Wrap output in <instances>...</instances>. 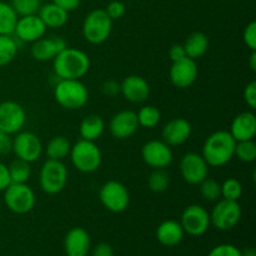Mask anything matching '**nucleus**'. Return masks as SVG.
Wrapping results in <instances>:
<instances>
[{
	"mask_svg": "<svg viewBox=\"0 0 256 256\" xmlns=\"http://www.w3.org/2000/svg\"><path fill=\"white\" fill-rule=\"evenodd\" d=\"M242 195V185L239 180L229 178L222 184V198L226 200L239 202Z\"/></svg>",
	"mask_w": 256,
	"mask_h": 256,
	"instance_id": "36",
	"label": "nucleus"
},
{
	"mask_svg": "<svg viewBox=\"0 0 256 256\" xmlns=\"http://www.w3.org/2000/svg\"><path fill=\"white\" fill-rule=\"evenodd\" d=\"M120 94L132 104H142L150 95V85L139 75H129L120 82Z\"/></svg>",
	"mask_w": 256,
	"mask_h": 256,
	"instance_id": "19",
	"label": "nucleus"
},
{
	"mask_svg": "<svg viewBox=\"0 0 256 256\" xmlns=\"http://www.w3.org/2000/svg\"><path fill=\"white\" fill-rule=\"evenodd\" d=\"M16 54L18 42L12 35H0V68L9 65Z\"/></svg>",
	"mask_w": 256,
	"mask_h": 256,
	"instance_id": "30",
	"label": "nucleus"
},
{
	"mask_svg": "<svg viewBox=\"0 0 256 256\" xmlns=\"http://www.w3.org/2000/svg\"><path fill=\"white\" fill-rule=\"evenodd\" d=\"M242 40L252 52H256V22H250L245 26L244 32H242Z\"/></svg>",
	"mask_w": 256,
	"mask_h": 256,
	"instance_id": "38",
	"label": "nucleus"
},
{
	"mask_svg": "<svg viewBox=\"0 0 256 256\" xmlns=\"http://www.w3.org/2000/svg\"><path fill=\"white\" fill-rule=\"evenodd\" d=\"M102 92L108 96H115V95L120 94V82H118L116 80L110 79L104 82L102 86Z\"/></svg>",
	"mask_w": 256,
	"mask_h": 256,
	"instance_id": "41",
	"label": "nucleus"
},
{
	"mask_svg": "<svg viewBox=\"0 0 256 256\" xmlns=\"http://www.w3.org/2000/svg\"><path fill=\"white\" fill-rule=\"evenodd\" d=\"M182 46H184L185 54L188 58L196 60L206 54L208 49H209V39L204 32H195L186 38Z\"/></svg>",
	"mask_w": 256,
	"mask_h": 256,
	"instance_id": "26",
	"label": "nucleus"
},
{
	"mask_svg": "<svg viewBox=\"0 0 256 256\" xmlns=\"http://www.w3.org/2000/svg\"><path fill=\"white\" fill-rule=\"evenodd\" d=\"M170 178L165 169H152L148 178V186L152 192H164L169 188Z\"/></svg>",
	"mask_w": 256,
	"mask_h": 256,
	"instance_id": "32",
	"label": "nucleus"
},
{
	"mask_svg": "<svg viewBox=\"0 0 256 256\" xmlns=\"http://www.w3.org/2000/svg\"><path fill=\"white\" fill-rule=\"evenodd\" d=\"M139 129L136 112L132 110H122L112 118L109 122V132L112 138L119 140L129 139Z\"/></svg>",
	"mask_w": 256,
	"mask_h": 256,
	"instance_id": "17",
	"label": "nucleus"
},
{
	"mask_svg": "<svg viewBox=\"0 0 256 256\" xmlns=\"http://www.w3.org/2000/svg\"><path fill=\"white\" fill-rule=\"evenodd\" d=\"M26 112L16 102L5 100L0 102V130L8 135H15L24 128Z\"/></svg>",
	"mask_w": 256,
	"mask_h": 256,
	"instance_id": "12",
	"label": "nucleus"
},
{
	"mask_svg": "<svg viewBox=\"0 0 256 256\" xmlns=\"http://www.w3.org/2000/svg\"><path fill=\"white\" fill-rule=\"evenodd\" d=\"M236 142L226 130H219L206 138L202 145V158L209 166L222 168L232 162Z\"/></svg>",
	"mask_w": 256,
	"mask_h": 256,
	"instance_id": "1",
	"label": "nucleus"
},
{
	"mask_svg": "<svg viewBox=\"0 0 256 256\" xmlns=\"http://www.w3.org/2000/svg\"><path fill=\"white\" fill-rule=\"evenodd\" d=\"M105 130V122L100 115L92 114L82 120L79 126L80 138L89 142H96Z\"/></svg>",
	"mask_w": 256,
	"mask_h": 256,
	"instance_id": "25",
	"label": "nucleus"
},
{
	"mask_svg": "<svg viewBox=\"0 0 256 256\" xmlns=\"http://www.w3.org/2000/svg\"><path fill=\"white\" fill-rule=\"evenodd\" d=\"M92 256H114L112 248L106 242H100L92 250Z\"/></svg>",
	"mask_w": 256,
	"mask_h": 256,
	"instance_id": "46",
	"label": "nucleus"
},
{
	"mask_svg": "<svg viewBox=\"0 0 256 256\" xmlns=\"http://www.w3.org/2000/svg\"><path fill=\"white\" fill-rule=\"evenodd\" d=\"M249 66L252 72H256V52H252V55L249 58Z\"/></svg>",
	"mask_w": 256,
	"mask_h": 256,
	"instance_id": "47",
	"label": "nucleus"
},
{
	"mask_svg": "<svg viewBox=\"0 0 256 256\" xmlns=\"http://www.w3.org/2000/svg\"><path fill=\"white\" fill-rule=\"evenodd\" d=\"M38 15L45 24V26L52 28V29L62 28L69 20V12L55 5L54 2L42 5L39 12H38Z\"/></svg>",
	"mask_w": 256,
	"mask_h": 256,
	"instance_id": "24",
	"label": "nucleus"
},
{
	"mask_svg": "<svg viewBox=\"0 0 256 256\" xmlns=\"http://www.w3.org/2000/svg\"><path fill=\"white\" fill-rule=\"evenodd\" d=\"M180 224H182L184 232H186L188 235L202 236L212 225L210 212L202 205H189L182 212Z\"/></svg>",
	"mask_w": 256,
	"mask_h": 256,
	"instance_id": "11",
	"label": "nucleus"
},
{
	"mask_svg": "<svg viewBox=\"0 0 256 256\" xmlns=\"http://www.w3.org/2000/svg\"><path fill=\"white\" fill-rule=\"evenodd\" d=\"M200 194L208 202H218L222 199V184L218 180L206 178L199 184Z\"/></svg>",
	"mask_w": 256,
	"mask_h": 256,
	"instance_id": "33",
	"label": "nucleus"
},
{
	"mask_svg": "<svg viewBox=\"0 0 256 256\" xmlns=\"http://www.w3.org/2000/svg\"><path fill=\"white\" fill-rule=\"evenodd\" d=\"M9 4L12 5L18 16H25L38 14L42 6V0H10Z\"/></svg>",
	"mask_w": 256,
	"mask_h": 256,
	"instance_id": "35",
	"label": "nucleus"
},
{
	"mask_svg": "<svg viewBox=\"0 0 256 256\" xmlns=\"http://www.w3.org/2000/svg\"><path fill=\"white\" fill-rule=\"evenodd\" d=\"M180 174L190 185H199L209 175V165L202 155L196 152H186L180 160Z\"/></svg>",
	"mask_w": 256,
	"mask_h": 256,
	"instance_id": "13",
	"label": "nucleus"
},
{
	"mask_svg": "<svg viewBox=\"0 0 256 256\" xmlns=\"http://www.w3.org/2000/svg\"><path fill=\"white\" fill-rule=\"evenodd\" d=\"M68 182V169L59 160H50L42 164L39 174V184L45 194L55 195L65 189Z\"/></svg>",
	"mask_w": 256,
	"mask_h": 256,
	"instance_id": "6",
	"label": "nucleus"
},
{
	"mask_svg": "<svg viewBox=\"0 0 256 256\" xmlns=\"http://www.w3.org/2000/svg\"><path fill=\"white\" fill-rule=\"evenodd\" d=\"M208 256H242V252L232 244H222L215 246Z\"/></svg>",
	"mask_w": 256,
	"mask_h": 256,
	"instance_id": "39",
	"label": "nucleus"
},
{
	"mask_svg": "<svg viewBox=\"0 0 256 256\" xmlns=\"http://www.w3.org/2000/svg\"><path fill=\"white\" fill-rule=\"evenodd\" d=\"M90 246V235L82 228H72L65 235L64 249L68 256H86Z\"/></svg>",
	"mask_w": 256,
	"mask_h": 256,
	"instance_id": "21",
	"label": "nucleus"
},
{
	"mask_svg": "<svg viewBox=\"0 0 256 256\" xmlns=\"http://www.w3.org/2000/svg\"><path fill=\"white\" fill-rule=\"evenodd\" d=\"M184 230L176 220H165L158 226L156 239L162 245L168 248L176 246L184 239Z\"/></svg>",
	"mask_w": 256,
	"mask_h": 256,
	"instance_id": "23",
	"label": "nucleus"
},
{
	"mask_svg": "<svg viewBox=\"0 0 256 256\" xmlns=\"http://www.w3.org/2000/svg\"><path fill=\"white\" fill-rule=\"evenodd\" d=\"M230 134L235 142L252 140L256 134V116L252 112H244L232 119Z\"/></svg>",
	"mask_w": 256,
	"mask_h": 256,
	"instance_id": "22",
	"label": "nucleus"
},
{
	"mask_svg": "<svg viewBox=\"0 0 256 256\" xmlns=\"http://www.w3.org/2000/svg\"><path fill=\"white\" fill-rule=\"evenodd\" d=\"M46 29L48 28L45 26L38 14L25 15V16L18 18L12 35H15L20 42H34L44 36Z\"/></svg>",
	"mask_w": 256,
	"mask_h": 256,
	"instance_id": "15",
	"label": "nucleus"
},
{
	"mask_svg": "<svg viewBox=\"0 0 256 256\" xmlns=\"http://www.w3.org/2000/svg\"><path fill=\"white\" fill-rule=\"evenodd\" d=\"M12 152V138L0 130V155H6Z\"/></svg>",
	"mask_w": 256,
	"mask_h": 256,
	"instance_id": "45",
	"label": "nucleus"
},
{
	"mask_svg": "<svg viewBox=\"0 0 256 256\" xmlns=\"http://www.w3.org/2000/svg\"><path fill=\"white\" fill-rule=\"evenodd\" d=\"M72 144L69 140L62 135L52 138L46 145V156L50 160H59L62 162L70 154Z\"/></svg>",
	"mask_w": 256,
	"mask_h": 256,
	"instance_id": "27",
	"label": "nucleus"
},
{
	"mask_svg": "<svg viewBox=\"0 0 256 256\" xmlns=\"http://www.w3.org/2000/svg\"><path fill=\"white\" fill-rule=\"evenodd\" d=\"M10 184H12V180H10L8 165L0 162V192H4Z\"/></svg>",
	"mask_w": 256,
	"mask_h": 256,
	"instance_id": "42",
	"label": "nucleus"
},
{
	"mask_svg": "<svg viewBox=\"0 0 256 256\" xmlns=\"http://www.w3.org/2000/svg\"><path fill=\"white\" fill-rule=\"evenodd\" d=\"M18 18L9 2H0V35H12Z\"/></svg>",
	"mask_w": 256,
	"mask_h": 256,
	"instance_id": "28",
	"label": "nucleus"
},
{
	"mask_svg": "<svg viewBox=\"0 0 256 256\" xmlns=\"http://www.w3.org/2000/svg\"><path fill=\"white\" fill-rule=\"evenodd\" d=\"M234 156H236L242 162H248V164L254 162L256 160V144L254 139L236 142Z\"/></svg>",
	"mask_w": 256,
	"mask_h": 256,
	"instance_id": "34",
	"label": "nucleus"
},
{
	"mask_svg": "<svg viewBox=\"0 0 256 256\" xmlns=\"http://www.w3.org/2000/svg\"><path fill=\"white\" fill-rule=\"evenodd\" d=\"M99 199L105 209L119 214V212H125L129 206L130 194L122 182L110 180L100 188Z\"/></svg>",
	"mask_w": 256,
	"mask_h": 256,
	"instance_id": "8",
	"label": "nucleus"
},
{
	"mask_svg": "<svg viewBox=\"0 0 256 256\" xmlns=\"http://www.w3.org/2000/svg\"><path fill=\"white\" fill-rule=\"evenodd\" d=\"M105 12H106V14L109 15V18L112 20H119L126 12V6H125L124 2H119V0H114V2H110L108 4Z\"/></svg>",
	"mask_w": 256,
	"mask_h": 256,
	"instance_id": "37",
	"label": "nucleus"
},
{
	"mask_svg": "<svg viewBox=\"0 0 256 256\" xmlns=\"http://www.w3.org/2000/svg\"><path fill=\"white\" fill-rule=\"evenodd\" d=\"M136 115L139 126L146 128V129L155 128L160 122V119H162L160 110L154 105H145L136 112Z\"/></svg>",
	"mask_w": 256,
	"mask_h": 256,
	"instance_id": "31",
	"label": "nucleus"
},
{
	"mask_svg": "<svg viewBox=\"0 0 256 256\" xmlns=\"http://www.w3.org/2000/svg\"><path fill=\"white\" fill-rule=\"evenodd\" d=\"M12 152L18 159L34 162L42 156V142L36 134L32 132H19L12 139Z\"/></svg>",
	"mask_w": 256,
	"mask_h": 256,
	"instance_id": "10",
	"label": "nucleus"
},
{
	"mask_svg": "<svg viewBox=\"0 0 256 256\" xmlns=\"http://www.w3.org/2000/svg\"><path fill=\"white\" fill-rule=\"evenodd\" d=\"M169 58L172 59V62L186 58V54H185V49L184 46H182V44L172 45V46L169 49Z\"/></svg>",
	"mask_w": 256,
	"mask_h": 256,
	"instance_id": "44",
	"label": "nucleus"
},
{
	"mask_svg": "<svg viewBox=\"0 0 256 256\" xmlns=\"http://www.w3.org/2000/svg\"><path fill=\"white\" fill-rule=\"evenodd\" d=\"M142 158L152 169H165L172 162V146L162 140H150L142 148Z\"/></svg>",
	"mask_w": 256,
	"mask_h": 256,
	"instance_id": "14",
	"label": "nucleus"
},
{
	"mask_svg": "<svg viewBox=\"0 0 256 256\" xmlns=\"http://www.w3.org/2000/svg\"><path fill=\"white\" fill-rule=\"evenodd\" d=\"M82 36L92 45H100L109 39L112 30V20L105 9H94L82 22Z\"/></svg>",
	"mask_w": 256,
	"mask_h": 256,
	"instance_id": "5",
	"label": "nucleus"
},
{
	"mask_svg": "<svg viewBox=\"0 0 256 256\" xmlns=\"http://www.w3.org/2000/svg\"><path fill=\"white\" fill-rule=\"evenodd\" d=\"M68 46V42L62 36H42L32 42L30 54L38 62H50L60 52Z\"/></svg>",
	"mask_w": 256,
	"mask_h": 256,
	"instance_id": "18",
	"label": "nucleus"
},
{
	"mask_svg": "<svg viewBox=\"0 0 256 256\" xmlns=\"http://www.w3.org/2000/svg\"><path fill=\"white\" fill-rule=\"evenodd\" d=\"M244 100L252 110L256 109V82H252L245 86Z\"/></svg>",
	"mask_w": 256,
	"mask_h": 256,
	"instance_id": "40",
	"label": "nucleus"
},
{
	"mask_svg": "<svg viewBox=\"0 0 256 256\" xmlns=\"http://www.w3.org/2000/svg\"><path fill=\"white\" fill-rule=\"evenodd\" d=\"M54 72L59 79L80 80L90 69V59L80 49L66 46L52 60Z\"/></svg>",
	"mask_w": 256,
	"mask_h": 256,
	"instance_id": "2",
	"label": "nucleus"
},
{
	"mask_svg": "<svg viewBox=\"0 0 256 256\" xmlns=\"http://www.w3.org/2000/svg\"><path fill=\"white\" fill-rule=\"evenodd\" d=\"M70 160L76 170L84 174L96 172L102 162V150L95 142L80 139L72 145L70 149Z\"/></svg>",
	"mask_w": 256,
	"mask_h": 256,
	"instance_id": "4",
	"label": "nucleus"
},
{
	"mask_svg": "<svg viewBox=\"0 0 256 256\" xmlns=\"http://www.w3.org/2000/svg\"><path fill=\"white\" fill-rule=\"evenodd\" d=\"M242 256H256L254 249H246L245 252H242Z\"/></svg>",
	"mask_w": 256,
	"mask_h": 256,
	"instance_id": "48",
	"label": "nucleus"
},
{
	"mask_svg": "<svg viewBox=\"0 0 256 256\" xmlns=\"http://www.w3.org/2000/svg\"><path fill=\"white\" fill-rule=\"evenodd\" d=\"M55 102L66 110L82 109L89 100V92L80 80L59 79L54 86Z\"/></svg>",
	"mask_w": 256,
	"mask_h": 256,
	"instance_id": "3",
	"label": "nucleus"
},
{
	"mask_svg": "<svg viewBox=\"0 0 256 256\" xmlns=\"http://www.w3.org/2000/svg\"><path fill=\"white\" fill-rule=\"evenodd\" d=\"M170 82L179 89H186L192 86L198 79V64L194 59L184 58L174 62L169 72Z\"/></svg>",
	"mask_w": 256,
	"mask_h": 256,
	"instance_id": "16",
	"label": "nucleus"
},
{
	"mask_svg": "<svg viewBox=\"0 0 256 256\" xmlns=\"http://www.w3.org/2000/svg\"><path fill=\"white\" fill-rule=\"evenodd\" d=\"M242 214V212L239 202L220 199L210 212V222L216 229L226 232L239 224Z\"/></svg>",
	"mask_w": 256,
	"mask_h": 256,
	"instance_id": "9",
	"label": "nucleus"
},
{
	"mask_svg": "<svg viewBox=\"0 0 256 256\" xmlns=\"http://www.w3.org/2000/svg\"><path fill=\"white\" fill-rule=\"evenodd\" d=\"M4 202L12 212L24 215L34 209L36 198H35L34 190L26 182L24 184L12 182L4 190Z\"/></svg>",
	"mask_w": 256,
	"mask_h": 256,
	"instance_id": "7",
	"label": "nucleus"
},
{
	"mask_svg": "<svg viewBox=\"0 0 256 256\" xmlns=\"http://www.w3.org/2000/svg\"><path fill=\"white\" fill-rule=\"evenodd\" d=\"M9 169V175L12 182L15 184H24L28 182L32 175V168H30V162H24L22 159H15L8 165Z\"/></svg>",
	"mask_w": 256,
	"mask_h": 256,
	"instance_id": "29",
	"label": "nucleus"
},
{
	"mask_svg": "<svg viewBox=\"0 0 256 256\" xmlns=\"http://www.w3.org/2000/svg\"><path fill=\"white\" fill-rule=\"evenodd\" d=\"M192 124L184 118H174L169 120L162 128V142H166L169 146H179L186 142L192 136Z\"/></svg>",
	"mask_w": 256,
	"mask_h": 256,
	"instance_id": "20",
	"label": "nucleus"
},
{
	"mask_svg": "<svg viewBox=\"0 0 256 256\" xmlns=\"http://www.w3.org/2000/svg\"><path fill=\"white\" fill-rule=\"evenodd\" d=\"M80 2L82 0H52V2H54L55 5H58L68 12L76 10L79 8Z\"/></svg>",
	"mask_w": 256,
	"mask_h": 256,
	"instance_id": "43",
	"label": "nucleus"
}]
</instances>
